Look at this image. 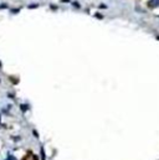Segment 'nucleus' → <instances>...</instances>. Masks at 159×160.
<instances>
[{
	"mask_svg": "<svg viewBox=\"0 0 159 160\" xmlns=\"http://www.w3.org/2000/svg\"><path fill=\"white\" fill-rule=\"evenodd\" d=\"M148 6L149 8H157V6H159V0H149Z\"/></svg>",
	"mask_w": 159,
	"mask_h": 160,
	"instance_id": "obj_1",
	"label": "nucleus"
},
{
	"mask_svg": "<svg viewBox=\"0 0 159 160\" xmlns=\"http://www.w3.org/2000/svg\"><path fill=\"white\" fill-rule=\"evenodd\" d=\"M22 160H37V156L36 155H34V154H31V153H29L28 155H26Z\"/></svg>",
	"mask_w": 159,
	"mask_h": 160,
	"instance_id": "obj_2",
	"label": "nucleus"
},
{
	"mask_svg": "<svg viewBox=\"0 0 159 160\" xmlns=\"http://www.w3.org/2000/svg\"><path fill=\"white\" fill-rule=\"evenodd\" d=\"M37 6H39L37 4H31V5L29 6V8H30V9H34V8H37Z\"/></svg>",
	"mask_w": 159,
	"mask_h": 160,
	"instance_id": "obj_3",
	"label": "nucleus"
},
{
	"mask_svg": "<svg viewBox=\"0 0 159 160\" xmlns=\"http://www.w3.org/2000/svg\"><path fill=\"white\" fill-rule=\"evenodd\" d=\"M5 8H6L5 4H2V5H0V9H5Z\"/></svg>",
	"mask_w": 159,
	"mask_h": 160,
	"instance_id": "obj_4",
	"label": "nucleus"
},
{
	"mask_svg": "<svg viewBox=\"0 0 159 160\" xmlns=\"http://www.w3.org/2000/svg\"><path fill=\"white\" fill-rule=\"evenodd\" d=\"M96 16H97L98 19H102V16H101V14H96Z\"/></svg>",
	"mask_w": 159,
	"mask_h": 160,
	"instance_id": "obj_5",
	"label": "nucleus"
}]
</instances>
